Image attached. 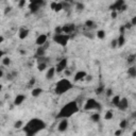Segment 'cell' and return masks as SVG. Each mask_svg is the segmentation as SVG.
<instances>
[{"instance_id":"cell-27","label":"cell","mask_w":136,"mask_h":136,"mask_svg":"<svg viewBox=\"0 0 136 136\" xmlns=\"http://www.w3.org/2000/svg\"><path fill=\"white\" fill-rule=\"evenodd\" d=\"M97 36H98V38L103 39L104 37H105V31H104V30H99L97 32Z\"/></svg>"},{"instance_id":"cell-31","label":"cell","mask_w":136,"mask_h":136,"mask_svg":"<svg viewBox=\"0 0 136 136\" xmlns=\"http://www.w3.org/2000/svg\"><path fill=\"white\" fill-rule=\"evenodd\" d=\"M2 64H3L4 66H9L11 64V60L10 57H4L3 60H2Z\"/></svg>"},{"instance_id":"cell-35","label":"cell","mask_w":136,"mask_h":136,"mask_svg":"<svg viewBox=\"0 0 136 136\" xmlns=\"http://www.w3.org/2000/svg\"><path fill=\"white\" fill-rule=\"evenodd\" d=\"M83 9H84V4L78 2V3H77V10L78 11H83Z\"/></svg>"},{"instance_id":"cell-52","label":"cell","mask_w":136,"mask_h":136,"mask_svg":"<svg viewBox=\"0 0 136 136\" xmlns=\"http://www.w3.org/2000/svg\"><path fill=\"white\" fill-rule=\"evenodd\" d=\"M2 54H3V53H2V51H0V57L2 56Z\"/></svg>"},{"instance_id":"cell-44","label":"cell","mask_w":136,"mask_h":136,"mask_svg":"<svg viewBox=\"0 0 136 136\" xmlns=\"http://www.w3.org/2000/svg\"><path fill=\"white\" fill-rule=\"evenodd\" d=\"M122 134V129H120V130H117L116 132H115V135L118 136V135H121Z\"/></svg>"},{"instance_id":"cell-1","label":"cell","mask_w":136,"mask_h":136,"mask_svg":"<svg viewBox=\"0 0 136 136\" xmlns=\"http://www.w3.org/2000/svg\"><path fill=\"white\" fill-rule=\"evenodd\" d=\"M45 128H46V123L44 121L38 119V118H33V119H31L26 124V127L24 128V131L27 135L31 136V135L37 134L39 131L44 130Z\"/></svg>"},{"instance_id":"cell-33","label":"cell","mask_w":136,"mask_h":136,"mask_svg":"<svg viewBox=\"0 0 136 136\" xmlns=\"http://www.w3.org/2000/svg\"><path fill=\"white\" fill-rule=\"evenodd\" d=\"M103 91H104V85H100L99 87L96 89V94L97 95H100V94H102Z\"/></svg>"},{"instance_id":"cell-22","label":"cell","mask_w":136,"mask_h":136,"mask_svg":"<svg viewBox=\"0 0 136 136\" xmlns=\"http://www.w3.org/2000/svg\"><path fill=\"white\" fill-rule=\"evenodd\" d=\"M44 54H45V49L43 48V46H38V49L36 51V55L40 57V56H44Z\"/></svg>"},{"instance_id":"cell-12","label":"cell","mask_w":136,"mask_h":136,"mask_svg":"<svg viewBox=\"0 0 136 136\" xmlns=\"http://www.w3.org/2000/svg\"><path fill=\"white\" fill-rule=\"evenodd\" d=\"M86 74H87V73H86V71H83V70L78 71L76 73V76H74V78H73V80L76 81V82H78V81H81V80H83L86 77Z\"/></svg>"},{"instance_id":"cell-18","label":"cell","mask_w":136,"mask_h":136,"mask_svg":"<svg viewBox=\"0 0 136 136\" xmlns=\"http://www.w3.org/2000/svg\"><path fill=\"white\" fill-rule=\"evenodd\" d=\"M44 92V91H43V88H40V87H35L32 91V92H31V95H32L33 97H38L40 94H43Z\"/></svg>"},{"instance_id":"cell-10","label":"cell","mask_w":136,"mask_h":136,"mask_svg":"<svg viewBox=\"0 0 136 136\" xmlns=\"http://www.w3.org/2000/svg\"><path fill=\"white\" fill-rule=\"evenodd\" d=\"M124 4V0H116V2H115L114 4L109 5V10L111 11H119L120 8L122 7Z\"/></svg>"},{"instance_id":"cell-5","label":"cell","mask_w":136,"mask_h":136,"mask_svg":"<svg viewBox=\"0 0 136 136\" xmlns=\"http://www.w3.org/2000/svg\"><path fill=\"white\" fill-rule=\"evenodd\" d=\"M101 109L100 103L95 99H88L84 105L85 111H92V109Z\"/></svg>"},{"instance_id":"cell-54","label":"cell","mask_w":136,"mask_h":136,"mask_svg":"<svg viewBox=\"0 0 136 136\" xmlns=\"http://www.w3.org/2000/svg\"><path fill=\"white\" fill-rule=\"evenodd\" d=\"M54 1H55V2H59V1H60V0H54Z\"/></svg>"},{"instance_id":"cell-16","label":"cell","mask_w":136,"mask_h":136,"mask_svg":"<svg viewBox=\"0 0 136 136\" xmlns=\"http://www.w3.org/2000/svg\"><path fill=\"white\" fill-rule=\"evenodd\" d=\"M29 9H30V12L34 14V13H37L40 9V5L37 4V3H30L29 4Z\"/></svg>"},{"instance_id":"cell-20","label":"cell","mask_w":136,"mask_h":136,"mask_svg":"<svg viewBox=\"0 0 136 136\" xmlns=\"http://www.w3.org/2000/svg\"><path fill=\"white\" fill-rule=\"evenodd\" d=\"M128 74L131 78H135L136 77V67L135 66H132L128 69Z\"/></svg>"},{"instance_id":"cell-25","label":"cell","mask_w":136,"mask_h":136,"mask_svg":"<svg viewBox=\"0 0 136 136\" xmlns=\"http://www.w3.org/2000/svg\"><path fill=\"white\" fill-rule=\"evenodd\" d=\"M119 100H120V96H119V95H116V96H114V97H113V99H112V103L114 104L115 106H117V104H118V102H119Z\"/></svg>"},{"instance_id":"cell-38","label":"cell","mask_w":136,"mask_h":136,"mask_svg":"<svg viewBox=\"0 0 136 136\" xmlns=\"http://www.w3.org/2000/svg\"><path fill=\"white\" fill-rule=\"evenodd\" d=\"M111 47H112V48H116V47H117V40H116V39L112 40V43H111Z\"/></svg>"},{"instance_id":"cell-34","label":"cell","mask_w":136,"mask_h":136,"mask_svg":"<svg viewBox=\"0 0 136 136\" xmlns=\"http://www.w3.org/2000/svg\"><path fill=\"white\" fill-rule=\"evenodd\" d=\"M54 32H55V34H61L63 33V29L61 26H57V27H55V29H54Z\"/></svg>"},{"instance_id":"cell-49","label":"cell","mask_w":136,"mask_h":136,"mask_svg":"<svg viewBox=\"0 0 136 136\" xmlns=\"http://www.w3.org/2000/svg\"><path fill=\"white\" fill-rule=\"evenodd\" d=\"M2 77H3V71H2L1 69H0V79H1Z\"/></svg>"},{"instance_id":"cell-14","label":"cell","mask_w":136,"mask_h":136,"mask_svg":"<svg viewBox=\"0 0 136 136\" xmlns=\"http://www.w3.org/2000/svg\"><path fill=\"white\" fill-rule=\"evenodd\" d=\"M55 67H51V68H49L48 69V71H47V73H46V79L47 80H51L52 78L54 77V74H55Z\"/></svg>"},{"instance_id":"cell-19","label":"cell","mask_w":136,"mask_h":136,"mask_svg":"<svg viewBox=\"0 0 136 136\" xmlns=\"http://www.w3.org/2000/svg\"><path fill=\"white\" fill-rule=\"evenodd\" d=\"M85 27L88 28V29H95L97 27V25H96V22L92 21V20H86L85 21Z\"/></svg>"},{"instance_id":"cell-42","label":"cell","mask_w":136,"mask_h":136,"mask_svg":"<svg viewBox=\"0 0 136 136\" xmlns=\"http://www.w3.org/2000/svg\"><path fill=\"white\" fill-rule=\"evenodd\" d=\"M112 18L113 19H115V18H116V17H117V11H112Z\"/></svg>"},{"instance_id":"cell-13","label":"cell","mask_w":136,"mask_h":136,"mask_svg":"<svg viewBox=\"0 0 136 136\" xmlns=\"http://www.w3.org/2000/svg\"><path fill=\"white\" fill-rule=\"evenodd\" d=\"M29 32H30V31H29L28 29L21 28V29H20V31H19V38H20V39L27 38L28 35H29Z\"/></svg>"},{"instance_id":"cell-30","label":"cell","mask_w":136,"mask_h":136,"mask_svg":"<svg viewBox=\"0 0 136 136\" xmlns=\"http://www.w3.org/2000/svg\"><path fill=\"white\" fill-rule=\"evenodd\" d=\"M30 3H37L42 7V5L45 4V1L44 0H30Z\"/></svg>"},{"instance_id":"cell-26","label":"cell","mask_w":136,"mask_h":136,"mask_svg":"<svg viewBox=\"0 0 136 136\" xmlns=\"http://www.w3.org/2000/svg\"><path fill=\"white\" fill-rule=\"evenodd\" d=\"M91 120L94 121V122H99V120H100V114H98V113H96V114H94V115H91Z\"/></svg>"},{"instance_id":"cell-17","label":"cell","mask_w":136,"mask_h":136,"mask_svg":"<svg viewBox=\"0 0 136 136\" xmlns=\"http://www.w3.org/2000/svg\"><path fill=\"white\" fill-rule=\"evenodd\" d=\"M117 40V47H122L126 43V37H124V34H120L119 37L116 39Z\"/></svg>"},{"instance_id":"cell-41","label":"cell","mask_w":136,"mask_h":136,"mask_svg":"<svg viewBox=\"0 0 136 136\" xmlns=\"http://www.w3.org/2000/svg\"><path fill=\"white\" fill-rule=\"evenodd\" d=\"M11 10H12V8H11V7L5 8V11H4V14H5V15H8V14L11 12Z\"/></svg>"},{"instance_id":"cell-6","label":"cell","mask_w":136,"mask_h":136,"mask_svg":"<svg viewBox=\"0 0 136 136\" xmlns=\"http://www.w3.org/2000/svg\"><path fill=\"white\" fill-rule=\"evenodd\" d=\"M67 68V59H62L59 61V63L55 66V71L56 72H62Z\"/></svg>"},{"instance_id":"cell-40","label":"cell","mask_w":136,"mask_h":136,"mask_svg":"<svg viewBox=\"0 0 136 136\" xmlns=\"http://www.w3.org/2000/svg\"><path fill=\"white\" fill-rule=\"evenodd\" d=\"M127 9H128V5H127L126 3H124V4L122 5V7H121V8H120V10H119V12H123V11H126V10H127Z\"/></svg>"},{"instance_id":"cell-15","label":"cell","mask_w":136,"mask_h":136,"mask_svg":"<svg viewBox=\"0 0 136 136\" xmlns=\"http://www.w3.org/2000/svg\"><path fill=\"white\" fill-rule=\"evenodd\" d=\"M25 99H26L25 95H17L15 100H14V104H15V105H20V104L25 101Z\"/></svg>"},{"instance_id":"cell-45","label":"cell","mask_w":136,"mask_h":136,"mask_svg":"<svg viewBox=\"0 0 136 136\" xmlns=\"http://www.w3.org/2000/svg\"><path fill=\"white\" fill-rule=\"evenodd\" d=\"M64 72H65V76H70V74H71V71H70V70H68L67 68H66L65 70H64Z\"/></svg>"},{"instance_id":"cell-48","label":"cell","mask_w":136,"mask_h":136,"mask_svg":"<svg viewBox=\"0 0 136 136\" xmlns=\"http://www.w3.org/2000/svg\"><path fill=\"white\" fill-rule=\"evenodd\" d=\"M124 30H126V28H124V26H121L120 27V34H124Z\"/></svg>"},{"instance_id":"cell-46","label":"cell","mask_w":136,"mask_h":136,"mask_svg":"<svg viewBox=\"0 0 136 136\" xmlns=\"http://www.w3.org/2000/svg\"><path fill=\"white\" fill-rule=\"evenodd\" d=\"M131 25L134 27V26H136V17H133L132 18V21H131Z\"/></svg>"},{"instance_id":"cell-39","label":"cell","mask_w":136,"mask_h":136,"mask_svg":"<svg viewBox=\"0 0 136 136\" xmlns=\"http://www.w3.org/2000/svg\"><path fill=\"white\" fill-rule=\"evenodd\" d=\"M132 27H133V26L131 25V22H127V24L124 25V28H126L127 30H130V29H131Z\"/></svg>"},{"instance_id":"cell-4","label":"cell","mask_w":136,"mask_h":136,"mask_svg":"<svg viewBox=\"0 0 136 136\" xmlns=\"http://www.w3.org/2000/svg\"><path fill=\"white\" fill-rule=\"evenodd\" d=\"M53 40L63 47L67 46L68 40H69V34H65V33H61V34H54L53 36Z\"/></svg>"},{"instance_id":"cell-11","label":"cell","mask_w":136,"mask_h":136,"mask_svg":"<svg viewBox=\"0 0 136 136\" xmlns=\"http://www.w3.org/2000/svg\"><path fill=\"white\" fill-rule=\"evenodd\" d=\"M47 38H48V36L46 35V34H40V35L37 36V38L35 40L36 45L37 46H43L46 42H47Z\"/></svg>"},{"instance_id":"cell-51","label":"cell","mask_w":136,"mask_h":136,"mask_svg":"<svg viewBox=\"0 0 136 136\" xmlns=\"http://www.w3.org/2000/svg\"><path fill=\"white\" fill-rule=\"evenodd\" d=\"M20 53H21V54H26V51L25 50H20Z\"/></svg>"},{"instance_id":"cell-32","label":"cell","mask_w":136,"mask_h":136,"mask_svg":"<svg viewBox=\"0 0 136 136\" xmlns=\"http://www.w3.org/2000/svg\"><path fill=\"white\" fill-rule=\"evenodd\" d=\"M22 124H24V122H22L21 120H18L15 124H14V128H15V129H20L22 127Z\"/></svg>"},{"instance_id":"cell-37","label":"cell","mask_w":136,"mask_h":136,"mask_svg":"<svg viewBox=\"0 0 136 136\" xmlns=\"http://www.w3.org/2000/svg\"><path fill=\"white\" fill-rule=\"evenodd\" d=\"M25 5H26V0H19L18 7H19V8H24Z\"/></svg>"},{"instance_id":"cell-36","label":"cell","mask_w":136,"mask_h":136,"mask_svg":"<svg viewBox=\"0 0 136 136\" xmlns=\"http://www.w3.org/2000/svg\"><path fill=\"white\" fill-rule=\"evenodd\" d=\"M106 97H108V98H109V97H111V96H113V89L112 88H109L108 89V91H106Z\"/></svg>"},{"instance_id":"cell-21","label":"cell","mask_w":136,"mask_h":136,"mask_svg":"<svg viewBox=\"0 0 136 136\" xmlns=\"http://www.w3.org/2000/svg\"><path fill=\"white\" fill-rule=\"evenodd\" d=\"M46 68H47V63H46V62H40V63H38V66H37V69H38V71H44Z\"/></svg>"},{"instance_id":"cell-24","label":"cell","mask_w":136,"mask_h":136,"mask_svg":"<svg viewBox=\"0 0 136 136\" xmlns=\"http://www.w3.org/2000/svg\"><path fill=\"white\" fill-rule=\"evenodd\" d=\"M128 127V120L127 119H123V120H121L120 121V123H119V128L120 129H122V130H124Z\"/></svg>"},{"instance_id":"cell-3","label":"cell","mask_w":136,"mask_h":136,"mask_svg":"<svg viewBox=\"0 0 136 136\" xmlns=\"http://www.w3.org/2000/svg\"><path fill=\"white\" fill-rule=\"evenodd\" d=\"M72 86H73V85H72V83L68 79H61L59 82L55 84L54 91H55L56 95L61 96V95L65 94L66 91H70V89L72 88Z\"/></svg>"},{"instance_id":"cell-7","label":"cell","mask_w":136,"mask_h":136,"mask_svg":"<svg viewBox=\"0 0 136 136\" xmlns=\"http://www.w3.org/2000/svg\"><path fill=\"white\" fill-rule=\"evenodd\" d=\"M68 120L67 118H62V120L60 121V123L57 124V130H59L60 132H65L66 130L68 128Z\"/></svg>"},{"instance_id":"cell-2","label":"cell","mask_w":136,"mask_h":136,"mask_svg":"<svg viewBox=\"0 0 136 136\" xmlns=\"http://www.w3.org/2000/svg\"><path fill=\"white\" fill-rule=\"evenodd\" d=\"M79 112V106L76 101H71V102H68L67 104H65L62 109H60L59 114H57V118H69L71 117L72 115H74L76 113Z\"/></svg>"},{"instance_id":"cell-28","label":"cell","mask_w":136,"mask_h":136,"mask_svg":"<svg viewBox=\"0 0 136 136\" xmlns=\"http://www.w3.org/2000/svg\"><path fill=\"white\" fill-rule=\"evenodd\" d=\"M63 10V4L62 2H56V5H55V9H54V12H60V11Z\"/></svg>"},{"instance_id":"cell-50","label":"cell","mask_w":136,"mask_h":136,"mask_svg":"<svg viewBox=\"0 0 136 136\" xmlns=\"http://www.w3.org/2000/svg\"><path fill=\"white\" fill-rule=\"evenodd\" d=\"M4 40V38H3V36H0V43H2Z\"/></svg>"},{"instance_id":"cell-53","label":"cell","mask_w":136,"mask_h":136,"mask_svg":"<svg viewBox=\"0 0 136 136\" xmlns=\"http://www.w3.org/2000/svg\"><path fill=\"white\" fill-rule=\"evenodd\" d=\"M2 91V85H0V91Z\"/></svg>"},{"instance_id":"cell-29","label":"cell","mask_w":136,"mask_h":136,"mask_svg":"<svg viewBox=\"0 0 136 136\" xmlns=\"http://www.w3.org/2000/svg\"><path fill=\"white\" fill-rule=\"evenodd\" d=\"M135 59H136L135 54H131V55H129V56H128V59H127V61H128V63H129V64H133V63L135 62Z\"/></svg>"},{"instance_id":"cell-9","label":"cell","mask_w":136,"mask_h":136,"mask_svg":"<svg viewBox=\"0 0 136 136\" xmlns=\"http://www.w3.org/2000/svg\"><path fill=\"white\" fill-rule=\"evenodd\" d=\"M62 29H63V33L65 34H70L74 31L76 29V26L73 24H66L64 26H62Z\"/></svg>"},{"instance_id":"cell-47","label":"cell","mask_w":136,"mask_h":136,"mask_svg":"<svg viewBox=\"0 0 136 136\" xmlns=\"http://www.w3.org/2000/svg\"><path fill=\"white\" fill-rule=\"evenodd\" d=\"M55 5H56V2H55V1H54V2H52V3L50 4L51 10H54V9H55Z\"/></svg>"},{"instance_id":"cell-8","label":"cell","mask_w":136,"mask_h":136,"mask_svg":"<svg viewBox=\"0 0 136 136\" xmlns=\"http://www.w3.org/2000/svg\"><path fill=\"white\" fill-rule=\"evenodd\" d=\"M129 106V102H128V99L127 98H120L119 102L117 104V108L120 109V111H126Z\"/></svg>"},{"instance_id":"cell-23","label":"cell","mask_w":136,"mask_h":136,"mask_svg":"<svg viewBox=\"0 0 136 136\" xmlns=\"http://www.w3.org/2000/svg\"><path fill=\"white\" fill-rule=\"evenodd\" d=\"M113 112L112 111H108L105 113V115H104V119L105 120H111V119H113Z\"/></svg>"},{"instance_id":"cell-43","label":"cell","mask_w":136,"mask_h":136,"mask_svg":"<svg viewBox=\"0 0 136 136\" xmlns=\"http://www.w3.org/2000/svg\"><path fill=\"white\" fill-rule=\"evenodd\" d=\"M35 82H36V80L34 79V78H32V79L30 80V82H29V85H30V86H32V85L35 84Z\"/></svg>"}]
</instances>
